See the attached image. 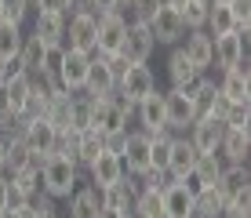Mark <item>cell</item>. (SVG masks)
Masks as SVG:
<instances>
[{
    "label": "cell",
    "instance_id": "6da1fadb",
    "mask_svg": "<svg viewBox=\"0 0 251 218\" xmlns=\"http://www.w3.org/2000/svg\"><path fill=\"white\" fill-rule=\"evenodd\" d=\"M76 182H80V168L69 164L66 156L51 153L48 160L40 164V193H48V196H55V200H66L76 189Z\"/></svg>",
    "mask_w": 251,
    "mask_h": 218
},
{
    "label": "cell",
    "instance_id": "7a4b0ae2",
    "mask_svg": "<svg viewBox=\"0 0 251 218\" xmlns=\"http://www.w3.org/2000/svg\"><path fill=\"white\" fill-rule=\"evenodd\" d=\"M95 55H106V58H117L120 44H124V33H127V15L124 11H99L95 15Z\"/></svg>",
    "mask_w": 251,
    "mask_h": 218
},
{
    "label": "cell",
    "instance_id": "3957f363",
    "mask_svg": "<svg viewBox=\"0 0 251 218\" xmlns=\"http://www.w3.org/2000/svg\"><path fill=\"white\" fill-rule=\"evenodd\" d=\"M153 51H157V40H153L150 25L138 19H127V33H124V44H120L117 58H124L127 66H142L153 58Z\"/></svg>",
    "mask_w": 251,
    "mask_h": 218
},
{
    "label": "cell",
    "instance_id": "277c9868",
    "mask_svg": "<svg viewBox=\"0 0 251 218\" xmlns=\"http://www.w3.org/2000/svg\"><path fill=\"white\" fill-rule=\"evenodd\" d=\"M146 25H150V33H153V40L164 44V48H175V44H182L186 37V22H182V15H178V7H168V4H160L157 11L146 19Z\"/></svg>",
    "mask_w": 251,
    "mask_h": 218
},
{
    "label": "cell",
    "instance_id": "5b68a950",
    "mask_svg": "<svg viewBox=\"0 0 251 218\" xmlns=\"http://www.w3.org/2000/svg\"><path fill=\"white\" fill-rule=\"evenodd\" d=\"M120 160H124L127 174L142 178V174L153 168V164H150V135H146V131H127L124 145H120Z\"/></svg>",
    "mask_w": 251,
    "mask_h": 218
},
{
    "label": "cell",
    "instance_id": "8992f818",
    "mask_svg": "<svg viewBox=\"0 0 251 218\" xmlns=\"http://www.w3.org/2000/svg\"><path fill=\"white\" fill-rule=\"evenodd\" d=\"M127 120L131 113H124L113 98H91V127L99 135H117V131H127Z\"/></svg>",
    "mask_w": 251,
    "mask_h": 218
},
{
    "label": "cell",
    "instance_id": "52a82bcc",
    "mask_svg": "<svg viewBox=\"0 0 251 218\" xmlns=\"http://www.w3.org/2000/svg\"><path fill=\"white\" fill-rule=\"evenodd\" d=\"M117 91L124 95L131 106H138V102H142L150 91H157V76H153L150 62H142V66H127V69H124V76H120V84H117Z\"/></svg>",
    "mask_w": 251,
    "mask_h": 218
},
{
    "label": "cell",
    "instance_id": "ba28073f",
    "mask_svg": "<svg viewBox=\"0 0 251 218\" xmlns=\"http://www.w3.org/2000/svg\"><path fill=\"white\" fill-rule=\"evenodd\" d=\"M95 15L84 11V15H66V48L69 51H84V55H95Z\"/></svg>",
    "mask_w": 251,
    "mask_h": 218
},
{
    "label": "cell",
    "instance_id": "9c48e42d",
    "mask_svg": "<svg viewBox=\"0 0 251 218\" xmlns=\"http://www.w3.org/2000/svg\"><path fill=\"white\" fill-rule=\"evenodd\" d=\"M124 174H127V171H124V160H120V153H113V149H102V153L88 164V178H91V186H95V189H109V186H117Z\"/></svg>",
    "mask_w": 251,
    "mask_h": 218
},
{
    "label": "cell",
    "instance_id": "30bf717a",
    "mask_svg": "<svg viewBox=\"0 0 251 218\" xmlns=\"http://www.w3.org/2000/svg\"><path fill=\"white\" fill-rule=\"evenodd\" d=\"M19 135L25 138V145H29L33 153L40 156V160H48L51 153H55V138H58V127L51 124L48 117H37V120H29V124H22Z\"/></svg>",
    "mask_w": 251,
    "mask_h": 218
},
{
    "label": "cell",
    "instance_id": "8fae6325",
    "mask_svg": "<svg viewBox=\"0 0 251 218\" xmlns=\"http://www.w3.org/2000/svg\"><path fill=\"white\" fill-rule=\"evenodd\" d=\"M113 87H117L113 62H109L106 55H91V69H88V80H84L80 91L88 95V98H106V95H113Z\"/></svg>",
    "mask_w": 251,
    "mask_h": 218
},
{
    "label": "cell",
    "instance_id": "7c38bea8",
    "mask_svg": "<svg viewBox=\"0 0 251 218\" xmlns=\"http://www.w3.org/2000/svg\"><path fill=\"white\" fill-rule=\"evenodd\" d=\"M222 131H226V124H222L219 117H201V120H193V124L186 127V138L193 142L197 153H219Z\"/></svg>",
    "mask_w": 251,
    "mask_h": 218
},
{
    "label": "cell",
    "instance_id": "4fadbf2b",
    "mask_svg": "<svg viewBox=\"0 0 251 218\" xmlns=\"http://www.w3.org/2000/svg\"><path fill=\"white\" fill-rule=\"evenodd\" d=\"M240 55H248V33H222V37H211V58L219 69H229L240 62Z\"/></svg>",
    "mask_w": 251,
    "mask_h": 218
},
{
    "label": "cell",
    "instance_id": "5bb4252c",
    "mask_svg": "<svg viewBox=\"0 0 251 218\" xmlns=\"http://www.w3.org/2000/svg\"><path fill=\"white\" fill-rule=\"evenodd\" d=\"M135 117H138V131H146L150 138H157L160 131H168V120H164V91L157 87V91H150L142 102L135 106Z\"/></svg>",
    "mask_w": 251,
    "mask_h": 218
},
{
    "label": "cell",
    "instance_id": "9a60e30c",
    "mask_svg": "<svg viewBox=\"0 0 251 218\" xmlns=\"http://www.w3.org/2000/svg\"><path fill=\"white\" fill-rule=\"evenodd\" d=\"M197 156H201V153L193 149V142L186 138V131H182V135H175V138H171V153H168V174L175 182L189 178L193 168H197Z\"/></svg>",
    "mask_w": 251,
    "mask_h": 218
},
{
    "label": "cell",
    "instance_id": "2e32d148",
    "mask_svg": "<svg viewBox=\"0 0 251 218\" xmlns=\"http://www.w3.org/2000/svg\"><path fill=\"white\" fill-rule=\"evenodd\" d=\"M164 120H168L171 131H182L193 124V98L182 91V87H171L168 95H164Z\"/></svg>",
    "mask_w": 251,
    "mask_h": 218
},
{
    "label": "cell",
    "instance_id": "e0dca14e",
    "mask_svg": "<svg viewBox=\"0 0 251 218\" xmlns=\"http://www.w3.org/2000/svg\"><path fill=\"white\" fill-rule=\"evenodd\" d=\"M88 69H91V55L66 48L62 66H58V84H62V91H80L84 80H88Z\"/></svg>",
    "mask_w": 251,
    "mask_h": 218
},
{
    "label": "cell",
    "instance_id": "ac0fdd59",
    "mask_svg": "<svg viewBox=\"0 0 251 218\" xmlns=\"http://www.w3.org/2000/svg\"><path fill=\"white\" fill-rule=\"evenodd\" d=\"M138 189H142V178H135V174H124L117 186L102 189V204H106V207H117V211H124L127 218H131V207H135Z\"/></svg>",
    "mask_w": 251,
    "mask_h": 218
},
{
    "label": "cell",
    "instance_id": "d6986e66",
    "mask_svg": "<svg viewBox=\"0 0 251 218\" xmlns=\"http://www.w3.org/2000/svg\"><path fill=\"white\" fill-rule=\"evenodd\" d=\"M160 211L164 218H193V189L182 182H171L160 193Z\"/></svg>",
    "mask_w": 251,
    "mask_h": 218
},
{
    "label": "cell",
    "instance_id": "ffe728a7",
    "mask_svg": "<svg viewBox=\"0 0 251 218\" xmlns=\"http://www.w3.org/2000/svg\"><path fill=\"white\" fill-rule=\"evenodd\" d=\"M201 76H204V73L189 62V58L182 55V48L175 44V51L168 55V80H171V87H182V91L189 95V91H193V84L201 80Z\"/></svg>",
    "mask_w": 251,
    "mask_h": 218
},
{
    "label": "cell",
    "instance_id": "44dd1931",
    "mask_svg": "<svg viewBox=\"0 0 251 218\" xmlns=\"http://www.w3.org/2000/svg\"><path fill=\"white\" fill-rule=\"evenodd\" d=\"M178 48H182V55L201 69V73H207V69L215 66V58H211V37H207L204 29H189Z\"/></svg>",
    "mask_w": 251,
    "mask_h": 218
},
{
    "label": "cell",
    "instance_id": "7402d4cb",
    "mask_svg": "<svg viewBox=\"0 0 251 218\" xmlns=\"http://www.w3.org/2000/svg\"><path fill=\"white\" fill-rule=\"evenodd\" d=\"M33 37L44 44V48L66 44V15H55V11H37V19H33Z\"/></svg>",
    "mask_w": 251,
    "mask_h": 218
},
{
    "label": "cell",
    "instance_id": "603a6c76",
    "mask_svg": "<svg viewBox=\"0 0 251 218\" xmlns=\"http://www.w3.org/2000/svg\"><path fill=\"white\" fill-rule=\"evenodd\" d=\"M248 149H251V131L244 127H226L219 142V156L226 164H248Z\"/></svg>",
    "mask_w": 251,
    "mask_h": 218
},
{
    "label": "cell",
    "instance_id": "cb8c5ba5",
    "mask_svg": "<svg viewBox=\"0 0 251 218\" xmlns=\"http://www.w3.org/2000/svg\"><path fill=\"white\" fill-rule=\"evenodd\" d=\"M66 200H69V207H66L69 218H95L102 207V189H95L88 182V186H76Z\"/></svg>",
    "mask_w": 251,
    "mask_h": 218
},
{
    "label": "cell",
    "instance_id": "d4e9b609",
    "mask_svg": "<svg viewBox=\"0 0 251 218\" xmlns=\"http://www.w3.org/2000/svg\"><path fill=\"white\" fill-rule=\"evenodd\" d=\"M215 189L222 193V200H233L237 193L251 189V171H248V164H226L222 174H219V182H215Z\"/></svg>",
    "mask_w": 251,
    "mask_h": 218
},
{
    "label": "cell",
    "instance_id": "484cf974",
    "mask_svg": "<svg viewBox=\"0 0 251 218\" xmlns=\"http://www.w3.org/2000/svg\"><path fill=\"white\" fill-rule=\"evenodd\" d=\"M219 87V95L229 102V106H237V102H251V76L248 73H237V69H222V80L215 84Z\"/></svg>",
    "mask_w": 251,
    "mask_h": 218
},
{
    "label": "cell",
    "instance_id": "4316f807",
    "mask_svg": "<svg viewBox=\"0 0 251 218\" xmlns=\"http://www.w3.org/2000/svg\"><path fill=\"white\" fill-rule=\"evenodd\" d=\"M222 207H226V200L215 186H204L193 193V218H219Z\"/></svg>",
    "mask_w": 251,
    "mask_h": 218
},
{
    "label": "cell",
    "instance_id": "83f0119b",
    "mask_svg": "<svg viewBox=\"0 0 251 218\" xmlns=\"http://www.w3.org/2000/svg\"><path fill=\"white\" fill-rule=\"evenodd\" d=\"M102 149H106V135H99L95 127L76 131V160H80V168H88Z\"/></svg>",
    "mask_w": 251,
    "mask_h": 218
},
{
    "label": "cell",
    "instance_id": "f1b7e54d",
    "mask_svg": "<svg viewBox=\"0 0 251 218\" xmlns=\"http://www.w3.org/2000/svg\"><path fill=\"white\" fill-rule=\"evenodd\" d=\"M222 168H226V160H222L219 153H201L197 156V168H193V178H197V186H215L219 182V174H222Z\"/></svg>",
    "mask_w": 251,
    "mask_h": 218
},
{
    "label": "cell",
    "instance_id": "f546056e",
    "mask_svg": "<svg viewBox=\"0 0 251 218\" xmlns=\"http://www.w3.org/2000/svg\"><path fill=\"white\" fill-rule=\"evenodd\" d=\"M22 40H25L22 25H15V22H0V62H15V58H19Z\"/></svg>",
    "mask_w": 251,
    "mask_h": 218
},
{
    "label": "cell",
    "instance_id": "4dcf8cb0",
    "mask_svg": "<svg viewBox=\"0 0 251 218\" xmlns=\"http://www.w3.org/2000/svg\"><path fill=\"white\" fill-rule=\"evenodd\" d=\"M7 186H11V189H19V193L22 196H37L40 193V168H33V164H29V168H19V171H7Z\"/></svg>",
    "mask_w": 251,
    "mask_h": 218
},
{
    "label": "cell",
    "instance_id": "1f68e13d",
    "mask_svg": "<svg viewBox=\"0 0 251 218\" xmlns=\"http://www.w3.org/2000/svg\"><path fill=\"white\" fill-rule=\"evenodd\" d=\"M73 95H76V91H58V95H51V98L44 102V117H48L55 127H66V124H69V106H73Z\"/></svg>",
    "mask_w": 251,
    "mask_h": 218
},
{
    "label": "cell",
    "instance_id": "d6a6232c",
    "mask_svg": "<svg viewBox=\"0 0 251 218\" xmlns=\"http://www.w3.org/2000/svg\"><path fill=\"white\" fill-rule=\"evenodd\" d=\"M233 29V11L229 4H211L207 7V22H204V33L207 37H222V33Z\"/></svg>",
    "mask_w": 251,
    "mask_h": 218
},
{
    "label": "cell",
    "instance_id": "836d02e7",
    "mask_svg": "<svg viewBox=\"0 0 251 218\" xmlns=\"http://www.w3.org/2000/svg\"><path fill=\"white\" fill-rule=\"evenodd\" d=\"M131 218H164L160 211V193L157 189H138V196H135V207H131Z\"/></svg>",
    "mask_w": 251,
    "mask_h": 218
},
{
    "label": "cell",
    "instance_id": "e575fe53",
    "mask_svg": "<svg viewBox=\"0 0 251 218\" xmlns=\"http://www.w3.org/2000/svg\"><path fill=\"white\" fill-rule=\"evenodd\" d=\"M44 51H48V48H44V44H40V40L29 33V37L22 40V48H19V66L25 69V73H37L40 62H44Z\"/></svg>",
    "mask_w": 251,
    "mask_h": 218
},
{
    "label": "cell",
    "instance_id": "d590c367",
    "mask_svg": "<svg viewBox=\"0 0 251 218\" xmlns=\"http://www.w3.org/2000/svg\"><path fill=\"white\" fill-rule=\"evenodd\" d=\"M66 127H73V131L91 127V98H88L84 91L73 95V106H69V124H66Z\"/></svg>",
    "mask_w": 251,
    "mask_h": 218
},
{
    "label": "cell",
    "instance_id": "8d00e7d4",
    "mask_svg": "<svg viewBox=\"0 0 251 218\" xmlns=\"http://www.w3.org/2000/svg\"><path fill=\"white\" fill-rule=\"evenodd\" d=\"M207 7H211V0H186L182 4V22H186V29H204V22H207Z\"/></svg>",
    "mask_w": 251,
    "mask_h": 218
},
{
    "label": "cell",
    "instance_id": "74e56055",
    "mask_svg": "<svg viewBox=\"0 0 251 218\" xmlns=\"http://www.w3.org/2000/svg\"><path fill=\"white\" fill-rule=\"evenodd\" d=\"M0 19L22 25L25 19H29V0H0Z\"/></svg>",
    "mask_w": 251,
    "mask_h": 218
},
{
    "label": "cell",
    "instance_id": "f35d334b",
    "mask_svg": "<svg viewBox=\"0 0 251 218\" xmlns=\"http://www.w3.org/2000/svg\"><path fill=\"white\" fill-rule=\"evenodd\" d=\"M222 124H226V127H244V131H251V102H237V106H229L226 117H222Z\"/></svg>",
    "mask_w": 251,
    "mask_h": 218
},
{
    "label": "cell",
    "instance_id": "ab89813d",
    "mask_svg": "<svg viewBox=\"0 0 251 218\" xmlns=\"http://www.w3.org/2000/svg\"><path fill=\"white\" fill-rule=\"evenodd\" d=\"M229 11H233V29L251 37V0H229Z\"/></svg>",
    "mask_w": 251,
    "mask_h": 218
},
{
    "label": "cell",
    "instance_id": "60d3db41",
    "mask_svg": "<svg viewBox=\"0 0 251 218\" xmlns=\"http://www.w3.org/2000/svg\"><path fill=\"white\" fill-rule=\"evenodd\" d=\"M33 204V211H37V218H58V207H55V196H48V193H37L29 200Z\"/></svg>",
    "mask_w": 251,
    "mask_h": 218
},
{
    "label": "cell",
    "instance_id": "b9f144b4",
    "mask_svg": "<svg viewBox=\"0 0 251 218\" xmlns=\"http://www.w3.org/2000/svg\"><path fill=\"white\" fill-rule=\"evenodd\" d=\"M160 4H164V0H131V4H127V7H131V19L146 22V19H150V15L157 11Z\"/></svg>",
    "mask_w": 251,
    "mask_h": 218
},
{
    "label": "cell",
    "instance_id": "7bdbcfd3",
    "mask_svg": "<svg viewBox=\"0 0 251 218\" xmlns=\"http://www.w3.org/2000/svg\"><path fill=\"white\" fill-rule=\"evenodd\" d=\"M33 11H55V15H66V0H37Z\"/></svg>",
    "mask_w": 251,
    "mask_h": 218
},
{
    "label": "cell",
    "instance_id": "ee69618b",
    "mask_svg": "<svg viewBox=\"0 0 251 218\" xmlns=\"http://www.w3.org/2000/svg\"><path fill=\"white\" fill-rule=\"evenodd\" d=\"M219 218H251V207H240V204H226Z\"/></svg>",
    "mask_w": 251,
    "mask_h": 218
},
{
    "label": "cell",
    "instance_id": "f6af8a7d",
    "mask_svg": "<svg viewBox=\"0 0 251 218\" xmlns=\"http://www.w3.org/2000/svg\"><path fill=\"white\" fill-rule=\"evenodd\" d=\"M22 204H29V196H22L19 189L7 186V207H4V211H15V207H22Z\"/></svg>",
    "mask_w": 251,
    "mask_h": 218
},
{
    "label": "cell",
    "instance_id": "bcb514c9",
    "mask_svg": "<svg viewBox=\"0 0 251 218\" xmlns=\"http://www.w3.org/2000/svg\"><path fill=\"white\" fill-rule=\"evenodd\" d=\"M4 218H37V211H33V204H22L15 211H4Z\"/></svg>",
    "mask_w": 251,
    "mask_h": 218
},
{
    "label": "cell",
    "instance_id": "7dc6e473",
    "mask_svg": "<svg viewBox=\"0 0 251 218\" xmlns=\"http://www.w3.org/2000/svg\"><path fill=\"white\" fill-rule=\"evenodd\" d=\"M91 4V11L99 15V11H117V0H88Z\"/></svg>",
    "mask_w": 251,
    "mask_h": 218
},
{
    "label": "cell",
    "instance_id": "c3c4849f",
    "mask_svg": "<svg viewBox=\"0 0 251 218\" xmlns=\"http://www.w3.org/2000/svg\"><path fill=\"white\" fill-rule=\"evenodd\" d=\"M95 218H127V215H124V211H117V207H106V204H102Z\"/></svg>",
    "mask_w": 251,
    "mask_h": 218
},
{
    "label": "cell",
    "instance_id": "681fc988",
    "mask_svg": "<svg viewBox=\"0 0 251 218\" xmlns=\"http://www.w3.org/2000/svg\"><path fill=\"white\" fill-rule=\"evenodd\" d=\"M7 207V171H0V211Z\"/></svg>",
    "mask_w": 251,
    "mask_h": 218
},
{
    "label": "cell",
    "instance_id": "f907efd6",
    "mask_svg": "<svg viewBox=\"0 0 251 218\" xmlns=\"http://www.w3.org/2000/svg\"><path fill=\"white\" fill-rule=\"evenodd\" d=\"M0 171H7V138H0Z\"/></svg>",
    "mask_w": 251,
    "mask_h": 218
},
{
    "label": "cell",
    "instance_id": "816d5d0a",
    "mask_svg": "<svg viewBox=\"0 0 251 218\" xmlns=\"http://www.w3.org/2000/svg\"><path fill=\"white\" fill-rule=\"evenodd\" d=\"M164 4H168V7H178V11H182V4H186V0H164Z\"/></svg>",
    "mask_w": 251,
    "mask_h": 218
},
{
    "label": "cell",
    "instance_id": "f5cc1de1",
    "mask_svg": "<svg viewBox=\"0 0 251 218\" xmlns=\"http://www.w3.org/2000/svg\"><path fill=\"white\" fill-rule=\"evenodd\" d=\"M127 4H131V0H117V11H127Z\"/></svg>",
    "mask_w": 251,
    "mask_h": 218
},
{
    "label": "cell",
    "instance_id": "db71d44e",
    "mask_svg": "<svg viewBox=\"0 0 251 218\" xmlns=\"http://www.w3.org/2000/svg\"><path fill=\"white\" fill-rule=\"evenodd\" d=\"M211 4H229V0H211Z\"/></svg>",
    "mask_w": 251,
    "mask_h": 218
},
{
    "label": "cell",
    "instance_id": "11a10c76",
    "mask_svg": "<svg viewBox=\"0 0 251 218\" xmlns=\"http://www.w3.org/2000/svg\"><path fill=\"white\" fill-rule=\"evenodd\" d=\"M0 218H4V211H0Z\"/></svg>",
    "mask_w": 251,
    "mask_h": 218
},
{
    "label": "cell",
    "instance_id": "9f6ffc18",
    "mask_svg": "<svg viewBox=\"0 0 251 218\" xmlns=\"http://www.w3.org/2000/svg\"><path fill=\"white\" fill-rule=\"evenodd\" d=\"M0 22H4V19H0Z\"/></svg>",
    "mask_w": 251,
    "mask_h": 218
}]
</instances>
